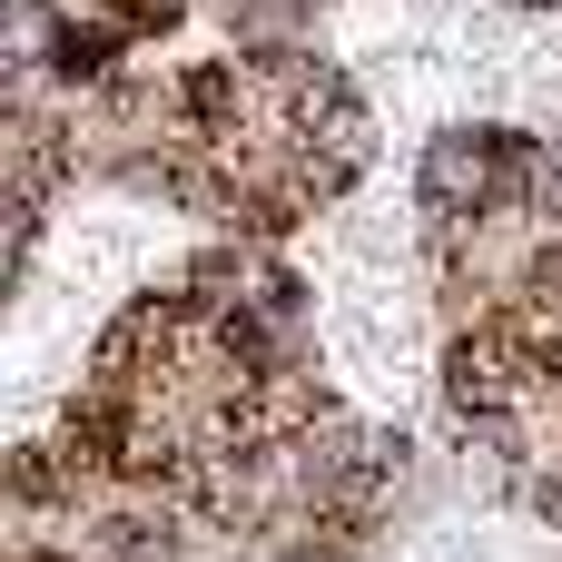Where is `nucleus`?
I'll return each instance as SVG.
<instances>
[]
</instances>
